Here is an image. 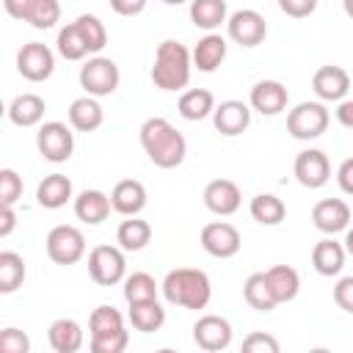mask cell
Returning <instances> with one entry per match:
<instances>
[{"mask_svg":"<svg viewBox=\"0 0 353 353\" xmlns=\"http://www.w3.org/2000/svg\"><path fill=\"white\" fill-rule=\"evenodd\" d=\"M243 350H245V353H279L281 345H279L276 336L262 334V331H254V334H248V336L243 339Z\"/></svg>","mask_w":353,"mask_h":353,"instance_id":"obj_43","label":"cell"},{"mask_svg":"<svg viewBox=\"0 0 353 353\" xmlns=\"http://www.w3.org/2000/svg\"><path fill=\"white\" fill-rule=\"evenodd\" d=\"M312 223L323 234H336L350 226V207L342 199H323L312 210Z\"/></svg>","mask_w":353,"mask_h":353,"instance_id":"obj_17","label":"cell"},{"mask_svg":"<svg viewBox=\"0 0 353 353\" xmlns=\"http://www.w3.org/2000/svg\"><path fill=\"white\" fill-rule=\"evenodd\" d=\"M88 331H91V339H99V336H110V334H119L124 331V317L116 306H97L88 317Z\"/></svg>","mask_w":353,"mask_h":353,"instance_id":"obj_34","label":"cell"},{"mask_svg":"<svg viewBox=\"0 0 353 353\" xmlns=\"http://www.w3.org/2000/svg\"><path fill=\"white\" fill-rule=\"evenodd\" d=\"M110 210H113L110 196L102 193V190H97V188L83 190V193L74 196V215H77V221H83V223H88V226L102 223V221L110 215Z\"/></svg>","mask_w":353,"mask_h":353,"instance_id":"obj_20","label":"cell"},{"mask_svg":"<svg viewBox=\"0 0 353 353\" xmlns=\"http://www.w3.org/2000/svg\"><path fill=\"white\" fill-rule=\"evenodd\" d=\"M240 201H243L240 188L232 179H212L204 188V207L210 212L221 215V218L223 215H234L240 210Z\"/></svg>","mask_w":353,"mask_h":353,"instance_id":"obj_18","label":"cell"},{"mask_svg":"<svg viewBox=\"0 0 353 353\" xmlns=\"http://www.w3.org/2000/svg\"><path fill=\"white\" fill-rule=\"evenodd\" d=\"M193 342L207 353L226 350L232 345V323L221 314H201L193 323Z\"/></svg>","mask_w":353,"mask_h":353,"instance_id":"obj_12","label":"cell"},{"mask_svg":"<svg viewBox=\"0 0 353 353\" xmlns=\"http://www.w3.org/2000/svg\"><path fill=\"white\" fill-rule=\"evenodd\" d=\"M36 149L47 163H66L74 152V132L63 121H44L36 132Z\"/></svg>","mask_w":353,"mask_h":353,"instance_id":"obj_8","label":"cell"},{"mask_svg":"<svg viewBox=\"0 0 353 353\" xmlns=\"http://www.w3.org/2000/svg\"><path fill=\"white\" fill-rule=\"evenodd\" d=\"M25 281V259L17 251H0V292L8 295Z\"/></svg>","mask_w":353,"mask_h":353,"instance_id":"obj_35","label":"cell"},{"mask_svg":"<svg viewBox=\"0 0 353 353\" xmlns=\"http://www.w3.org/2000/svg\"><path fill=\"white\" fill-rule=\"evenodd\" d=\"M279 8L292 19H303L317 8V0H279Z\"/></svg>","mask_w":353,"mask_h":353,"instance_id":"obj_45","label":"cell"},{"mask_svg":"<svg viewBox=\"0 0 353 353\" xmlns=\"http://www.w3.org/2000/svg\"><path fill=\"white\" fill-rule=\"evenodd\" d=\"M342 11H345V14L353 19V0H342Z\"/></svg>","mask_w":353,"mask_h":353,"instance_id":"obj_52","label":"cell"},{"mask_svg":"<svg viewBox=\"0 0 353 353\" xmlns=\"http://www.w3.org/2000/svg\"><path fill=\"white\" fill-rule=\"evenodd\" d=\"M201 248L210 254V256H215V259H229V256H234L237 251H240V245H243V237H240V232L232 226V223H226V221H212V223H207L204 229H201Z\"/></svg>","mask_w":353,"mask_h":353,"instance_id":"obj_11","label":"cell"},{"mask_svg":"<svg viewBox=\"0 0 353 353\" xmlns=\"http://www.w3.org/2000/svg\"><path fill=\"white\" fill-rule=\"evenodd\" d=\"M342 245H345V251L353 256V226H350V229H345V240H342Z\"/></svg>","mask_w":353,"mask_h":353,"instance_id":"obj_51","label":"cell"},{"mask_svg":"<svg viewBox=\"0 0 353 353\" xmlns=\"http://www.w3.org/2000/svg\"><path fill=\"white\" fill-rule=\"evenodd\" d=\"M33 3H36V0H3V8H6L8 17L28 22V17H30V11H33Z\"/></svg>","mask_w":353,"mask_h":353,"instance_id":"obj_46","label":"cell"},{"mask_svg":"<svg viewBox=\"0 0 353 353\" xmlns=\"http://www.w3.org/2000/svg\"><path fill=\"white\" fill-rule=\"evenodd\" d=\"M110 204L119 215L130 218V215H138L143 207H146V188L138 182V179H121L113 185L110 190Z\"/></svg>","mask_w":353,"mask_h":353,"instance_id":"obj_19","label":"cell"},{"mask_svg":"<svg viewBox=\"0 0 353 353\" xmlns=\"http://www.w3.org/2000/svg\"><path fill=\"white\" fill-rule=\"evenodd\" d=\"M8 119L17 127H36L44 119V99L39 94H19L8 105Z\"/></svg>","mask_w":353,"mask_h":353,"instance_id":"obj_30","label":"cell"},{"mask_svg":"<svg viewBox=\"0 0 353 353\" xmlns=\"http://www.w3.org/2000/svg\"><path fill=\"white\" fill-rule=\"evenodd\" d=\"M157 290H160V287H157V281H154L149 273H143V270L130 273V276L124 279V287H121V292H124V301H127V303L157 298Z\"/></svg>","mask_w":353,"mask_h":353,"instance_id":"obj_37","label":"cell"},{"mask_svg":"<svg viewBox=\"0 0 353 353\" xmlns=\"http://www.w3.org/2000/svg\"><path fill=\"white\" fill-rule=\"evenodd\" d=\"M88 276L99 287H113L127 279V259L124 248L119 245H94L88 254Z\"/></svg>","mask_w":353,"mask_h":353,"instance_id":"obj_4","label":"cell"},{"mask_svg":"<svg viewBox=\"0 0 353 353\" xmlns=\"http://www.w3.org/2000/svg\"><path fill=\"white\" fill-rule=\"evenodd\" d=\"M127 317H130V323H132L135 331L152 334V331H160V328H163V323H165V309L160 306L157 298L135 301V303H130Z\"/></svg>","mask_w":353,"mask_h":353,"instance_id":"obj_26","label":"cell"},{"mask_svg":"<svg viewBox=\"0 0 353 353\" xmlns=\"http://www.w3.org/2000/svg\"><path fill=\"white\" fill-rule=\"evenodd\" d=\"M138 138H141V146H143L146 157L157 168H176V165H182V160L188 154L185 135L163 116L146 119L138 130Z\"/></svg>","mask_w":353,"mask_h":353,"instance_id":"obj_1","label":"cell"},{"mask_svg":"<svg viewBox=\"0 0 353 353\" xmlns=\"http://www.w3.org/2000/svg\"><path fill=\"white\" fill-rule=\"evenodd\" d=\"M290 102V94L284 88V83L279 80H259L254 83L251 94H248V105L251 110L262 113V116H279Z\"/></svg>","mask_w":353,"mask_h":353,"instance_id":"obj_16","label":"cell"},{"mask_svg":"<svg viewBox=\"0 0 353 353\" xmlns=\"http://www.w3.org/2000/svg\"><path fill=\"white\" fill-rule=\"evenodd\" d=\"M17 226V212L14 204H0V237H8Z\"/></svg>","mask_w":353,"mask_h":353,"instance_id":"obj_49","label":"cell"},{"mask_svg":"<svg viewBox=\"0 0 353 353\" xmlns=\"http://www.w3.org/2000/svg\"><path fill=\"white\" fill-rule=\"evenodd\" d=\"M149 240H152V226H149V221H143L138 215H130L116 229V243L124 251H141L149 245Z\"/></svg>","mask_w":353,"mask_h":353,"instance_id":"obj_31","label":"cell"},{"mask_svg":"<svg viewBox=\"0 0 353 353\" xmlns=\"http://www.w3.org/2000/svg\"><path fill=\"white\" fill-rule=\"evenodd\" d=\"M312 88L320 102H342L345 94L350 91V74L342 66H320L312 77Z\"/></svg>","mask_w":353,"mask_h":353,"instance_id":"obj_15","label":"cell"},{"mask_svg":"<svg viewBox=\"0 0 353 353\" xmlns=\"http://www.w3.org/2000/svg\"><path fill=\"white\" fill-rule=\"evenodd\" d=\"M334 303H336L342 312L353 314V276H342V279L334 284Z\"/></svg>","mask_w":353,"mask_h":353,"instance_id":"obj_44","label":"cell"},{"mask_svg":"<svg viewBox=\"0 0 353 353\" xmlns=\"http://www.w3.org/2000/svg\"><path fill=\"white\" fill-rule=\"evenodd\" d=\"M130 342V331H119V334H110V336H99V339H88V347L91 353H121Z\"/></svg>","mask_w":353,"mask_h":353,"instance_id":"obj_41","label":"cell"},{"mask_svg":"<svg viewBox=\"0 0 353 353\" xmlns=\"http://www.w3.org/2000/svg\"><path fill=\"white\" fill-rule=\"evenodd\" d=\"M17 72L30 83H44L55 72V55L41 41H28L17 52Z\"/></svg>","mask_w":353,"mask_h":353,"instance_id":"obj_9","label":"cell"},{"mask_svg":"<svg viewBox=\"0 0 353 353\" xmlns=\"http://www.w3.org/2000/svg\"><path fill=\"white\" fill-rule=\"evenodd\" d=\"M74 22H77V28H80V33H83V39L88 44V52H102L105 44H108V28H105V22L99 17H94V14H80Z\"/></svg>","mask_w":353,"mask_h":353,"instance_id":"obj_38","label":"cell"},{"mask_svg":"<svg viewBox=\"0 0 353 353\" xmlns=\"http://www.w3.org/2000/svg\"><path fill=\"white\" fill-rule=\"evenodd\" d=\"M160 292L168 303L199 312L210 303L212 284H210V276L199 268H174V270L165 273V279L160 284Z\"/></svg>","mask_w":353,"mask_h":353,"instance_id":"obj_2","label":"cell"},{"mask_svg":"<svg viewBox=\"0 0 353 353\" xmlns=\"http://www.w3.org/2000/svg\"><path fill=\"white\" fill-rule=\"evenodd\" d=\"M345 256H347L345 245L336 243V240H331V234H328V237H323L312 248V268L320 276H339L342 268H345Z\"/></svg>","mask_w":353,"mask_h":353,"instance_id":"obj_22","label":"cell"},{"mask_svg":"<svg viewBox=\"0 0 353 353\" xmlns=\"http://www.w3.org/2000/svg\"><path fill=\"white\" fill-rule=\"evenodd\" d=\"M243 298H245V303H248L251 309H256V312H270V309L279 306L276 298H273V292H270V284H268L265 273H251V276L245 279V284H243Z\"/></svg>","mask_w":353,"mask_h":353,"instance_id":"obj_33","label":"cell"},{"mask_svg":"<svg viewBox=\"0 0 353 353\" xmlns=\"http://www.w3.org/2000/svg\"><path fill=\"white\" fill-rule=\"evenodd\" d=\"M292 171H295V179L303 188H309V190H317V188H323L331 179V163H328L323 149H303V152H298Z\"/></svg>","mask_w":353,"mask_h":353,"instance_id":"obj_13","label":"cell"},{"mask_svg":"<svg viewBox=\"0 0 353 353\" xmlns=\"http://www.w3.org/2000/svg\"><path fill=\"white\" fill-rule=\"evenodd\" d=\"M226 33H229V39H232L234 44H240V47H256V44H262L265 36H268V22H265V17H262L259 11H254V8H240V11L229 14V19H226Z\"/></svg>","mask_w":353,"mask_h":353,"instance_id":"obj_10","label":"cell"},{"mask_svg":"<svg viewBox=\"0 0 353 353\" xmlns=\"http://www.w3.org/2000/svg\"><path fill=\"white\" fill-rule=\"evenodd\" d=\"M248 210H251V218L256 223H262V226H279L287 218L284 201L279 196H273V193H256L251 199V207Z\"/></svg>","mask_w":353,"mask_h":353,"instance_id":"obj_32","label":"cell"},{"mask_svg":"<svg viewBox=\"0 0 353 353\" xmlns=\"http://www.w3.org/2000/svg\"><path fill=\"white\" fill-rule=\"evenodd\" d=\"M55 47H58V55L66 58V61H83V58L88 55V44H85V39H83L77 22H69V25H63V28L58 30Z\"/></svg>","mask_w":353,"mask_h":353,"instance_id":"obj_36","label":"cell"},{"mask_svg":"<svg viewBox=\"0 0 353 353\" xmlns=\"http://www.w3.org/2000/svg\"><path fill=\"white\" fill-rule=\"evenodd\" d=\"M165 6H182V3H188V0H163Z\"/></svg>","mask_w":353,"mask_h":353,"instance_id":"obj_53","label":"cell"},{"mask_svg":"<svg viewBox=\"0 0 353 353\" xmlns=\"http://www.w3.org/2000/svg\"><path fill=\"white\" fill-rule=\"evenodd\" d=\"M328 108L323 102H298L287 113V132L295 141H314L328 127Z\"/></svg>","mask_w":353,"mask_h":353,"instance_id":"obj_5","label":"cell"},{"mask_svg":"<svg viewBox=\"0 0 353 353\" xmlns=\"http://www.w3.org/2000/svg\"><path fill=\"white\" fill-rule=\"evenodd\" d=\"M190 55H193V66L199 72H215L226 58V39L218 33H207L204 39L196 41Z\"/></svg>","mask_w":353,"mask_h":353,"instance_id":"obj_24","label":"cell"},{"mask_svg":"<svg viewBox=\"0 0 353 353\" xmlns=\"http://www.w3.org/2000/svg\"><path fill=\"white\" fill-rule=\"evenodd\" d=\"M30 339L19 328H3L0 331V353H28Z\"/></svg>","mask_w":353,"mask_h":353,"instance_id":"obj_42","label":"cell"},{"mask_svg":"<svg viewBox=\"0 0 353 353\" xmlns=\"http://www.w3.org/2000/svg\"><path fill=\"white\" fill-rule=\"evenodd\" d=\"M72 199V179L63 174H50L36 188V201L44 210H61Z\"/></svg>","mask_w":353,"mask_h":353,"instance_id":"obj_25","label":"cell"},{"mask_svg":"<svg viewBox=\"0 0 353 353\" xmlns=\"http://www.w3.org/2000/svg\"><path fill=\"white\" fill-rule=\"evenodd\" d=\"M229 19L226 0H190V22L207 33L221 28Z\"/></svg>","mask_w":353,"mask_h":353,"instance_id":"obj_29","label":"cell"},{"mask_svg":"<svg viewBox=\"0 0 353 353\" xmlns=\"http://www.w3.org/2000/svg\"><path fill=\"white\" fill-rule=\"evenodd\" d=\"M105 121V110L99 105L97 97H77L72 105H69V124L77 130V132H94L99 130Z\"/></svg>","mask_w":353,"mask_h":353,"instance_id":"obj_23","label":"cell"},{"mask_svg":"<svg viewBox=\"0 0 353 353\" xmlns=\"http://www.w3.org/2000/svg\"><path fill=\"white\" fill-rule=\"evenodd\" d=\"M190 69H193V55L185 44L165 39L154 50V63H152V83L160 91H182L190 83Z\"/></svg>","mask_w":353,"mask_h":353,"instance_id":"obj_3","label":"cell"},{"mask_svg":"<svg viewBox=\"0 0 353 353\" xmlns=\"http://www.w3.org/2000/svg\"><path fill=\"white\" fill-rule=\"evenodd\" d=\"M58 19H61V3L58 0H36L33 11L28 17L30 28H36V30H50V28H55Z\"/></svg>","mask_w":353,"mask_h":353,"instance_id":"obj_39","label":"cell"},{"mask_svg":"<svg viewBox=\"0 0 353 353\" xmlns=\"http://www.w3.org/2000/svg\"><path fill=\"white\" fill-rule=\"evenodd\" d=\"M22 176L14 168H0V204H17L22 199Z\"/></svg>","mask_w":353,"mask_h":353,"instance_id":"obj_40","label":"cell"},{"mask_svg":"<svg viewBox=\"0 0 353 353\" xmlns=\"http://www.w3.org/2000/svg\"><path fill=\"white\" fill-rule=\"evenodd\" d=\"M212 124L221 135L226 138H234V135H243L251 124V105L240 102V99H226L221 105H215L212 110Z\"/></svg>","mask_w":353,"mask_h":353,"instance_id":"obj_14","label":"cell"},{"mask_svg":"<svg viewBox=\"0 0 353 353\" xmlns=\"http://www.w3.org/2000/svg\"><path fill=\"white\" fill-rule=\"evenodd\" d=\"M265 279L270 284V292H273L276 303L292 301L298 295V290H301V276L290 265H273L270 270H265Z\"/></svg>","mask_w":353,"mask_h":353,"instance_id":"obj_28","label":"cell"},{"mask_svg":"<svg viewBox=\"0 0 353 353\" xmlns=\"http://www.w3.org/2000/svg\"><path fill=\"white\" fill-rule=\"evenodd\" d=\"M119 66L116 61L105 58V55H94L80 66V85L88 97H110L119 88Z\"/></svg>","mask_w":353,"mask_h":353,"instance_id":"obj_6","label":"cell"},{"mask_svg":"<svg viewBox=\"0 0 353 353\" xmlns=\"http://www.w3.org/2000/svg\"><path fill=\"white\" fill-rule=\"evenodd\" d=\"M47 339H50V347L55 353H77L83 347V325L72 317H58L50 323L47 328Z\"/></svg>","mask_w":353,"mask_h":353,"instance_id":"obj_21","label":"cell"},{"mask_svg":"<svg viewBox=\"0 0 353 353\" xmlns=\"http://www.w3.org/2000/svg\"><path fill=\"white\" fill-rule=\"evenodd\" d=\"M336 121L345 127V130H353V99H342L336 105Z\"/></svg>","mask_w":353,"mask_h":353,"instance_id":"obj_50","label":"cell"},{"mask_svg":"<svg viewBox=\"0 0 353 353\" xmlns=\"http://www.w3.org/2000/svg\"><path fill=\"white\" fill-rule=\"evenodd\" d=\"M336 185H339L342 193L353 196V157H347V160L339 163V168H336Z\"/></svg>","mask_w":353,"mask_h":353,"instance_id":"obj_47","label":"cell"},{"mask_svg":"<svg viewBox=\"0 0 353 353\" xmlns=\"http://www.w3.org/2000/svg\"><path fill=\"white\" fill-rule=\"evenodd\" d=\"M176 110H179V116L188 119V121H201V119L212 116V110H215V97H212V91H207V88H188V91H182V97H179V102H176Z\"/></svg>","mask_w":353,"mask_h":353,"instance_id":"obj_27","label":"cell"},{"mask_svg":"<svg viewBox=\"0 0 353 353\" xmlns=\"http://www.w3.org/2000/svg\"><path fill=\"white\" fill-rule=\"evenodd\" d=\"M110 8L119 17H138L146 8V0H110Z\"/></svg>","mask_w":353,"mask_h":353,"instance_id":"obj_48","label":"cell"},{"mask_svg":"<svg viewBox=\"0 0 353 353\" xmlns=\"http://www.w3.org/2000/svg\"><path fill=\"white\" fill-rule=\"evenodd\" d=\"M47 256L55 262V265H74L83 259L85 254V237L77 226H69V223H58L50 229L47 234Z\"/></svg>","mask_w":353,"mask_h":353,"instance_id":"obj_7","label":"cell"}]
</instances>
